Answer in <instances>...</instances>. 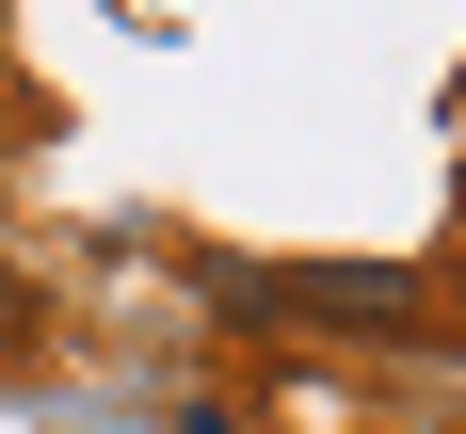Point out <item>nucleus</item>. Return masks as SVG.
<instances>
[{"label":"nucleus","instance_id":"nucleus-1","mask_svg":"<svg viewBox=\"0 0 466 434\" xmlns=\"http://www.w3.org/2000/svg\"><path fill=\"white\" fill-rule=\"evenodd\" d=\"M0 338H33V274H0Z\"/></svg>","mask_w":466,"mask_h":434}]
</instances>
